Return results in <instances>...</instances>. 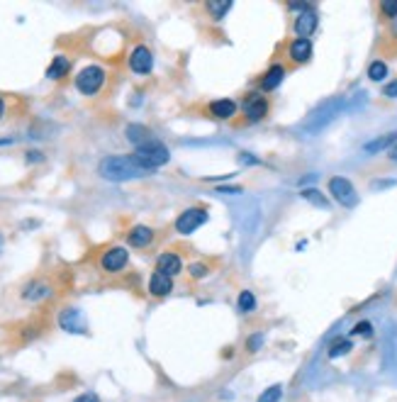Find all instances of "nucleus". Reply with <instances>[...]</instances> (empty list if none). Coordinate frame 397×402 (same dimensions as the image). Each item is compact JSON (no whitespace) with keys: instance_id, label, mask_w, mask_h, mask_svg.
Segmentation results:
<instances>
[{"instance_id":"1","label":"nucleus","mask_w":397,"mask_h":402,"mask_svg":"<svg viewBox=\"0 0 397 402\" xmlns=\"http://www.w3.org/2000/svg\"><path fill=\"white\" fill-rule=\"evenodd\" d=\"M98 171H100L102 178H108V181H129V178L149 176V171H144L137 164L135 156H108V159L100 161Z\"/></svg>"},{"instance_id":"2","label":"nucleus","mask_w":397,"mask_h":402,"mask_svg":"<svg viewBox=\"0 0 397 402\" xmlns=\"http://www.w3.org/2000/svg\"><path fill=\"white\" fill-rule=\"evenodd\" d=\"M135 161L139 164L144 171H156V168H161L163 164H168V159H171V151L166 149V146L161 144L159 139L149 142V144L139 146V149H135Z\"/></svg>"},{"instance_id":"3","label":"nucleus","mask_w":397,"mask_h":402,"mask_svg":"<svg viewBox=\"0 0 397 402\" xmlns=\"http://www.w3.org/2000/svg\"><path fill=\"white\" fill-rule=\"evenodd\" d=\"M105 83V71L100 66H86L81 74L76 76V88L83 96H95Z\"/></svg>"},{"instance_id":"4","label":"nucleus","mask_w":397,"mask_h":402,"mask_svg":"<svg viewBox=\"0 0 397 402\" xmlns=\"http://www.w3.org/2000/svg\"><path fill=\"white\" fill-rule=\"evenodd\" d=\"M207 222V210L205 208H188L178 214L176 220V232L178 234H193L198 227H203Z\"/></svg>"},{"instance_id":"5","label":"nucleus","mask_w":397,"mask_h":402,"mask_svg":"<svg viewBox=\"0 0 397 402\" xmlns=\"http://www.w3.org/2000/svg\"><path fill=\"white\" fill-rule=\"evenodd\" d=\"M329 193H332L334 200H337L339 205H343V208H354V205L359 203L356 188L351 186V181H346V178H341V176L329 178Z\"/></svg>"},{"instance_id":"6","label":"nucleus","mask_w":397,"mask_h":402,"mask_svg":"<svg viewBox=\"0 0 397 402\" xmlns=\"http://www.w3.org/2000/svg\"><path fill=\"white\" fill-rule=\"evenodd\" d=\"M127 261H129L127 249L113 247L100 256V268L102 271H108V273H117V271H122V268L127 266Z\"/></svg>"},{"instance_id":"7","label":"nucleus","mask_w":397,"mask_h":402,"mask_svg":"<svg viewBox=\"0 0 397 402\" xmlns=\"http://www.w3.org/2000/svg\"><path fill=\"white\" fill-rule=\"evenodd\" d=\"M269 115V100L261 96H249L244 100V118L249 122H261L263 118Z\"/></svg>"},{"instance_id":"8","label":"nucleus","mask_w":397,"mask_h":402,"mask_svg":"<svg viewBox=\"0 0 397 402\" xmlns=\"http://www.w3.org/2000/svg\"><path fill=\"white\" fill-rule=\"evenodd\" d=\"M129 69L139 76L149 74V71L154 69V54H151L146 47H137L135 52L129 54Z\"/></svg>"},{"instance_id":"9","label":"nucleus","mask_w":397,"mask_h":402,"mask_svg":"<svg viewBox=\"0 0 397 402\" xmlns=\"http://www.w3.org/2000/svg\"><path fill=\"white\" fill-rule=\"evenodd\" d=\"M156 271H159V273H163V276H168V278L178 276L183 271L181 256H178L176 252H163L161 256H159V261H156Z\"/></svg>"},{"instance_id":"10","label":"nucleus","mask_w":397,"mask_h":402,"mask_svg":"<svg viewBox=\"0 0 397 402\" xmlns=\"http://www.w3.org/2000/svg\"><path fill=\"white\" fill-rule=\"evenodd\" d=\"M52 295V285L47 283V280H30L25 288H22V300L27 302H37V300H44V298H49Z\"/></svg>"},{"instance_id":"11","label":"nucleus","mask_w":397,"mask_h":402,"mask_svg":"<svg viewBox=\"0 0 397 402\" xmlns=\"http://www.w3.org/2000/svg\"><path fill=\"white\" fill-rule=\"evenodd\" d=\"M59 324L66 329V332H73V334H86V322H83L81 312L69 307V310L61 312L59 317Z\"/></svg>"},{"instance_id":"12","label":"nucleus","mask_w":397,"mask_h":402,"mask_svg":"<svg viewBox=\"0 0 397 402\" xmlns=\"http://www.w3.org/2000/svg\"><path fill=\"white\" fill-rule=\"evenodd\" d=\"M288 54L290 59H293V64H307V61L312 59V42L310 39H293L288 47Z\"/></svg>"},{"instance_id":"13","label":"nucleus","mask_w":397,"mask_h":402,"mask_svg":"<svg viewBox=\"0 0 397 402\" xmlns=\"http://www.w3.org/2000/svg\"><path fill=\"white\" fill-rule=\"evenodd\" d=\"M151 241H154V230H151V227L137 225V227H132V230L127 232V244L129 247L144 249V247H149Z\"/></svg>"},{"instance_id":"14","label":"nucleus","mask_w":397,"mask_h":402,"mask_svg":"<svg viewBox=\"0 0 397 402\" xmlns=\"http://www.w3.org/2000/svg\"><path fill=\"white\" fill-rule=\"evenodd\" d=\"M315 30H317V12L312 8H307V10H302L295 17V32L300 39H307Z\"/></svg>"},{"instance_id":"15","label":"nucleus","mask_w":397,"mask_h":402,"mask_svg":"<svg viewBox=\"0 0 397 402\" xmlns=\"http://www.w3.org/2000/svg\"><path fill=\"white\" fill-rule=\"evenodd\" d=\"M173 290V278H168V276L159 273V271H154L149 278V293L154 295V298H166L168 293Z\"/></svg>"},{"instance_id":"16","label":"nucleus","mask_w":397,"mask_h":402,"mask_svg":"<svg viewBox=\"0 0 397 402\" xmlns=\"http://www.w3.org/2000/svg\"><path fill=\"white\" fill-rule=\"evenodd\" d=\"M207 113L215 120H231L236 113V102L229 100V98H225V100H215V102H209Z\"/></svg>"},{"instance_id":"17","label":"nucleus","mask_w":397,"mask_h":402,"mask_svg":"<svg viewBox=\"0 0 397 402\" xmlns=\"http://www.w3.org/2000/svg\"><path fill=\"white\" fill-rule=\"evenodd\" d=\"M127 139L135 144V149H139V146L154 142L156 137H154V132H151V129L141 127V124H129V127H127Z\"/></svg>"},{"instance_id":"18","label":"nucleus","mask_w":397,"mask_h":402,"mask_svg":"<svg viewBox=\"0 0 397 402\" xmlns=\"http://www.w3.org/2000/svg\"><path fill=\"white\" fill-rule=\"evenodd\" d=\"M283 78H285V69L280 64H273L269 71H266V76H263V80H261V91H275V88L283 83Z\"/></svg>"},{"instance_id":"19","label":"nucleus","mask_w":397,"mask_h":402,"mask_svg":"<svg viewBox=\"0 0 397 402\" xmlns=\"http://www.w3.org/2000/svg\"><path fill=\"white\" fill-rule=\"evenodd\" d=\"M69 71H71V61L66 59V56H56V59H52V66L47 69V78L61 80L69 76Z\"/></svg>"},{"instance_id":"20","label":"nucleus","mask_w":397,"mask_h":402,"mask_svg":"<svg viewBox=\"0 0 397 402\" xmlns=\"http://www.w3.org/2000/svg\"><path fill=\"white\" fill-rule=\"evenodd\" d=\"M205 10L212 15V20L220 22L222 17L231 10V0H220V3H217V0H207V3H205Z\"/></svg>"},{"instance_id":"21","label":"nucleus","mask_w":397,"mask_h":402,"mask_svg":"<svg viewBox=\"0 0 397 402\" xmlns=\"http://www.w3.org/2000/svg\"><path fill=\"white\" fill-rule=\"evenodd\" d=\"M349 351H354V344H351V339H337V342L329 344V359L346 356Z\"/></svg>"},{"instance_id":"22","label":"nucleus","mask_w":397,"mask_h":402,"mask_svg":"<svg viewBox=\"0 0 397 402\" xmlns=\"http://www.w3.org/2000/svg\"><path fill=\"white\" fill-rule=\"evenodd\" d=\"M236 307H239V312H253L256 310V298H253L251 290H244V293H239V302H236Z\"/></svg>"},{"instance_id":"23","label":"nucleus","mask_w":397,"mask_h":402,"mask_svg":"<svg viewBox=\"0 0 397 402\" xmlns=\"http://www.w3.org/2000/svg\"><path fill=\"white\" fill-rule=\"evenodd\" d=\"M395 139H397V132L395 134H385V137H381V139L368 142V144H365L363 149L368 151V154H376V151H381V149H385V146H390Z\"/></svg>"},{"instance_id":"24","label":"nucleus","mask_w":397,"mask_h":402,"mask_svg":"<svg viewBox=\"0 0 397 402\" xmlns=\"http://www.w3.org/2000/svg\"><path fill=\"white\" fill-rule=\"evenodd\" d=\"M283 397V386H271L269 390H263L256 402H280Z\"/></svg>"},{"instance_id":"25","label":"nucleus","mask_w":397,"mask_h":402,"mask_svg":"<svg viewBox=\"0 0 397 402\" xmlns=\"http://www.w3.org/2000/svg\"><path fill=\"white\" fill-rule=\"evenodd\" d=\"M387 76V66L383 64V61H373V64L368 66V78L370 80H383Z\"/></svg>"},{"instance_id":"26","label":"nucleus","mask_w":397,"mask_h":402,"mask_svg":"<svg viewBox=\"0 0 397 402\" xmlns=\"http://www.w3.org/2000/svg\"><path fill=\"white\" fill-rule=\"evenodd\" d=\"M302 198L310 200V203L317 205V208H327V198H324L319 190H302Z\"/></svg>"},{"instance_id":"27","label":"nucleus","mask_w":397,"mask_h":402,"mask_svg":"<svg viewBox=\"0 0 397 402\" xmlns=\"http://www.w3.org/2000/svg\"><path fill=\"white\" fill-rule=\"evenodd\" d=\"M351 334H356V337H370V334H373V324H370V322H359Z\"/></svg>"},{"instance_id":"28","label":"nucleus","mask_w":397,"mask_h":402,"mask_svg":"<svg viewBox=\"0 0 397 402\" xmlns=\"http://www.w3.org/2000/svg\"><path fill=\"white\" fill-rule=\"evenodd\" d=\"M261 344H263V334H253V337L247 342V351L249 354H256L258 348H261Z\"/></svg>"},{"instance_id":"29","label":"nucleus","mask_w":397,"mask_h":402,"mask_svg":"<svg viewBox=\"0 0 397 402\" xmlns=\"http://www.w3.org/2000/svg\"><path fill=\"white\" fill-rule=\"evenodd\" d=\"M207 273H209V268L205 266V263H193V266H190V276H193V278H205Z\"/></svg>"},{"instance_id":"30","label":"nucleus","mask_w":397,"mask_h":402,"mask_svg":"<svg viewBox=\"0 0 397 402\" xmlns=\"http://www.w3.org/2000/svg\"><path fill=\"white\" fill-rule=\"evenodd\" d=\"M381 10L385 12L387 17H397V3L395 0H385V3L381 5Z\"/></svg>"},{"instance_id":"31","label":"nucleus","mask_w":397,"mask_h":402,"mask_svg":"<svg viewBox=\"0 0 397 402\" xmlns=\"http://www.w3.org/2000/svg\"><path fill=\"white\" fill-rule=\"evenodd\" d=\"M10 102H12V98L0 96V122H3V120H5L8 110H10Z\"/></svg>"},{"instance_id":"32","label":"nucleus","mask_w":397,"mask_h":402,"mask_svg":"<svg viewBox=\"0 0 397 402\" xmlns=\"http://www.w3.org/2000/svg\"><path fill=\"white\" fill-rule=\"evenodd\" d=\"M383 96H385V98H397V78L390 80V83L383 88Z\"/></svg>"},{"instance_id":"33","label":"nucleus","mask_w":397,"mask_h":402,"mask_svg":"<svg viewBox=\"0 0 397 402\" xmlns=\"http://www.w3.org/2000/svg\"><path fill=\"white\" fill-rule=\"evenodd\" d=\"M73 402H100V400H98V395H93V392H83V395H78Z\"/></svg>"},{"instance_id":"34","label":"nucleus","mask_w":397,"mask_h":402,"mask_svg":"<svg viewBox=\"0 0 397 402\" xmlns=\"http://www.w3.org/2000/svg\"><path fill=\"white\" fill-rule=\"evenodd\" d=\"M220 193H242V188H220Z\"/></svg>"},{"instance_id":"35","label":"nucleus","mask_w":397,"mask_h":402,"mask_svg":"<svg viewBox=\"0 0 397 402\" xmlns=\"http://www.w3.org/2000/svg\"><path fill=\"white\" fill-rule=\"evenodd\" d=\"M27 159H30V161H39V159H42V154H39V151H30Z\"/></svg>"},{"instance_id":"36","label":"nucleus","mask_w":397,"mask_h":402,"mask_svg":"<svg viewBox=\"0 0 397 402\" xmlns=\"http://www.w3.org/2000/svg\"><path fill=\"white\" fill-rule=\"evenodd\" d=\"M390 159H392V161H395V164H397V146H395V149L390 151Z\"/></svg>"},{"instance_id":"37","label":"nucleus","mask_w":397,"mask_h":402,"mask_svg":"<svg viewBox=\"0 0 397 402\" xmlns=\"http://www.w3.org/2000/svg\"><path fill=\"white\" fill-rule=\"evenodd\" d=\"M3 244H5V241H3V234H0V252H3Z\"/></svg>"}]
</instances>
